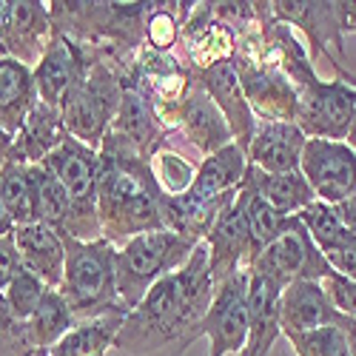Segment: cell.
Here are the masks:
<instances>
[{"label": "cell", "instance_id": "1", "mask_svg": "<svg viewBox=\"0 0 356 356\" xmlns=\"http://www.w3.org/2000/svg\"><path fill=\"white\" fill-rule=\"evenodd\" d=\"M214 293L217 285L211 277L209 245L202 240L183 268L163 277L143 296V302L126 314L114 348L143 356L177 342L180 353H186V348L197 339L202 319L211 311Z\"/></svg>", "mask_w": 356, "mask_h": 356}, {"label": "cell", "instance_id": "2", "mask_svg": "<svg viewBox=\"0 0 356 356\" xmlns=\"http://www.w3.org/2000/svg\"><path fill=\"white\" fill-rule=\"evenodd\" d=\"M66 268L60 291L69 302L77 325L111 314H129L117 291V245L108 240L83 243L74 236H63Z\"/></svg>", "mask_w": 356, "mask_h": 356}, {"label": "cell", "instance_id": "3", "mask_svg": "<svg viewBox=\"0 0 356 356\" xmlns=\"http://www.w3.org/2000/svg\"><path fill=\"white\" fill-rule=\"evenodd\" d=\"M126 86L129 74L114 69L106 57H88V69L60 103L66 134L100 152L126 95Z\"/></svg>", "mask_w": 356, "mask_h": 356}, {"label": "cell", "instance_id": "4", "mask_svg": "<svg viewBox=\"0 0 356 356\" xmlns=\"http://www.w3.org/2000/svg\"><path fill=\"white\" fill-rule=\"evenodd\" d=\"M200 243L180 236L168 228L137 234L123 245H117V291L126 308H137L143 296L163 277L183 268Z\"/></svg>", "mask_w": 356, "mask_h": 356}, {"label": "cell", "instance_id": "5", "mask_svg": "<svg viewBox=\"0 0 356 356\" xmlns=\"http://www.w3.org/2000/svg\"><path fill=\"white\" fill-rule=\"evenodd\" d=\"M296 126L305 137L316 140H348L356 117V88L337 80H311L296 88Z\"/></svg>", "mask_w": 356, "mask_h": 356}, {"label": "cell", "instance_id": "6", "mask_svg": "<svg viewBox=\"0 0 356 356\" xmlns=\"http://www.w3.org/2000/svg\"><path fill=\"white\" fill-rule=\"evenodd\" d=\"M251 271L274 280L280 288H285L296 280L322 282L325 277L334 274V268L328 265V259L322 257L316 243L311 240V234L300 217H296L291 222V228L282 236H277L268 248L259 251V257L251 262Z\"/></svg>", "mask_w": 356, "mask_h": 356}, {"label": "cell", "instance_id": "7", "mask_svg": "<svg viewBox=\"0 0 356 356\" xmlns=\"http://www.w3.org/2000/svg\"><path fill=\"white\" fill-rule=\"evenodd\" d=\"M300 171L305 174L319 202L339 205L356 194V152L345 140L308 137Z\"/></svg>", "mask_w": 356, "mask_h": 356}, {"label": "cell", "instance_id": "8", "mask_svg": "<svg viewBox=\"0 0 356 356\" xmlns=\"http://www.w3.org/2000/svg\"><path fill=\"white\" fill-rule=\"evenodd\" d=\"M248 282L251 271H240L217 288L211 311L197 331V337H209V356L243 353L248 337Z\"/></svg>", "mask_w": 356, "mask_h": 356}, {"label": "cell", "instance_id": "9", "mask_svg": "<svg viewBox=\"0 0 356 356\" xmlns=\"http://www.w3.org/2000/svg\"><path fill=\"white\" fill-rule=\"evenodd\" d=\"M205 245H209L211 277L217 288L234 274L251 271L254 245H251V231H248V217H245V200L240 191H236V197L217 217L214 228L205 236Z\"/></svg>", "mask_w": 356, "mask_h": 356}, {"label": "cell", "instance_id": "10", "mask_svg": "<svg viewBox=\"0 0 356 356\" xmlns=\"http://www.w3.org/2000/svg\"><path fill=\"white\" fill-rule=\"evenodd\" d=\"M271 17L285 26L302 29V35L311 43V60L314 57H328V46L334 43L337 51H342L345 26H342V9L339 0H274L268 3Z\"/></svg>", "mask_w": 356, "mask_h": 356}, {"label": "cell", "instance_id": "11", "mask_svg": "<svg viewBox=\"0 0 356 356\" xmlns=\"http://www.w3.org/2000/svg\"><path fill=\"white\" fill-rule=\"evenodd\" d=\"M191 77L197 80V86L202 88L205 95L214 100V106L222 111L225 123L234 134V143L248 152V145L254 140V131H257V117L245 100V92H243V83H240V72H236V63L228 60V63H217L211 69H200V72H191Z\"/></svg>", "mask_w": 356, "mask_h": 356}, {"label": "cell", "instance_id": "12", "mask_svg": "<svg viewBox=\"0 0 356 356\" xmlns=\"http://www.w3.org/2000/svg\"><path fill=\"white\" fill-rule=\"evenodd\" d=\"M236 72H240V83L254 117H262V123H296L300 95L285 74L245 60L236 63Z\"/></svg>", "mask_w": 356, "mask_h": 356}, {"label": "cell", "instance_id": "13", "mask_svg": "<svg viewBox=\"0 0 356 356\" xmlns=\"http://www.w3.org/2000/svg\"><path fill=\"white\" fill-rule=\"evenodd\" d=\"M86 69H88V54L83 51V46L66 35L54 32L51 43L46 46L43 57L35 66V86H38L40 103L60 108L69 88L80 80Z\"/></svg>", "mask_w": 356, "mask_h": 356}, {"label": "cell", "instance_id": "14", "mask_svg": "<svg viewBox=\"0 0 356 356\" xmlns=\"http://www.w3.org/2000/svg\"><path fill=\"white\" fill-rule=\"evenodd\" d=\"M339 319L342 316L331 305L322 282L296 280L282 288L280 325H282L285 337H302V334H314L319 328H331V325H339Z\"/></svg>", "mask_w": 356, "mask_h": 356}, {"label": "cell", "instance_id": "15", "mask_svg": "<svg viewBox=\"0 0 356 356\" xmlns=\"http://www.w3.org/2000/svg\"><path fill=\"white\" fill-rule=\"evenodd\" d=\"M51 38H54V29H51L49 3H32V0L12 3L6 32H3V40H0L6 57H15V60L26 66L32 63L38 66Z\"/></svg>", "mask_w": 356, "mask_h": 356}, {"label": "cell", "instance_id": "16", "mask_svg": "<svg viewBox=\"0 0 356 356\" xmlns=\"http://www.w3.org/2000/svg\"><path fill=\"white\" fill-rule=\"evenodd\" d=\"M171 117H174L171 123L186 131V137L194 143V148H200L202 157H209V154H214V152H220V148L234 143V134L225 123L222 111L197 86V80L191 86V92L186 95V100L171 111Z\"/></svg>", "mask_w": 356, "mask_h": 356}, {"label": "cell", "instance_id": "17", "mask_svg": "<svg viewBox=\"0 0 356 356\" xmlns=\"http://www.w3.org/2000/svg\"><path fill=\"white\" fill-rule=\"evenodd\" d=\"M308 137L296 123H257L254 140L248 145V163L265 174L300 171L302 148Z\"/></svg>", "mask_w": 356, "mask_h": 356}, {"label": "cell", "instance_id": "18", "mask_svg": "<svg viewBox=\"0 0 356 356\" xmlns=\"http://www.w3.org/2000/svg\"><path fill=\"white\" fill-rule=\"evenodd\" d=\"M108 131L123 137L129 145H134L145 160H152L157 148H163L168 126L160 120V114L154 103L148 100V95H143L137 86H126V95L120 100V108H117V117Z\"/></svg>", "mask_w": 356, "mask_h": 356}, {"label": "cell", "instance_id": "19", "mask_svg": "<svg viewBox=\"0 0 356 356\" xmlns=\"http://www.w3.org/2000/svg\"><path fill=\"white\" fill-rule=\"evenodd\" d=\"M15 248L20 265L40 277L49 288H60L66 268V248L63 236L43 222H26L15 228Z\"/></svg>", "mask_w": 356, "mask_h": 356}, {"label": "cell", "instance_id": "20", "mask_svg": "<svg viewBox=\"0 0 356 356\" xmlns=\"http://www.w3.org/2000/svg\"><path fill=\"white\" fill-rule=\"evenodd\" d=\"M280 296L282 288L251 271V282H248V337H245V348L240 356H268L277 337L282 334L280 325Z\"/></svg>", "mask_w": 356, "mask_h": 356}, {"label": "cell", "instance_id": "21", "mask_svg": "<svg viewBox=\"0 0 356 356\" xmlns=\"http://www.w3.org/2000/svg\"><path fill=\"white\" fill-rule=\"evenodd\" d=\"M38 103L35 69L15 57H0V129L9 137H17Z\"/></svg>", "mask_w": 356, "mask_h": 356}, {"label": "cell", "instance_id": "22", "mask_svg": "<svg viewBox=\"0 0 356 356\" xmlns=\"http://www.w3.org/2000/svg\"><path fill=\"white\" fill-rule=\"evenodd\" d=\"M245 171H248V154L236 143H231V145L220 148V152L202 157V163L197 165V177H194L188 197H194L200 202H214V200L231 197L240 191Z\"/></svg>", "mask_w": 356, "mask_h": 356}, {"label": "cell", "instance_id": "23", "mask_svg": "<svg viewBox=\"0 0 356 356\" xmlns=\"http://www.w3.org/2000/svg\"><path fill=\"white\" fill-rule=\"evenodd\" d=\"M77 325L69 302L57 288H49L38 311L29 322H20V342H23V356L35 353H51V348L60 342L72 328Z\"/></svg>", "mask_w": 356, "mask_h": 356}, {"label": "cell", "instance_id": "24", "mask_svg": "<svg viewBox=\"0 0 356 356\" xmlns=\"http://www.w3.org/2000/svg\"><path fill=\"white\" fill-rule=\"evenodd\" d=\"M66 137L69 134H66V126H63L60 108L38 103L32 117H29L26 126L20 129V134L15 137L9 160L23 163V165H40Z\"/></svg>", "mask_w": 356, "mask_h": 356}, {"label": "cell", "instance_id": "25", "mask_svg": "<svg viewBox=\"0 0 356 356\" xmlns=\"http://www.w3.org/2000/svg\"><path fill=\"white\" fill-rule=\"evenodd\" d=\"M245 183L271 205L282 217H300L311 202H316V194L311 183L305 180L302 171H288V174H265L248 163Z\"/></svg>", "mask_w": 356, "mask_h": 356}, {"label": "cell", "instance_id": "26", "mask_svg": "<svg viewBox=\"0 0 356 356\" xmlns=\"http://www.w3.org/2000/svg\"><path fill=\"white\" fill-rule=\"evenodd\" d=\"M123 319V314H111L92 322H80L51 348L49 356H108Z\"/></svg>", "mask_w": 356, "mask_h": 356}, {"label": "cell", "instance_id": "27", "mask_svg": "<svg viewBox=\"0 0 356 356\" xmlns=\"http://www.w3.org/2000/svg\"><path fill=\"white\" fill-rule=\"evenodd\" d=\"M0 197H3L17 225L38 222V186L32 165L9 160L0 168Z\"/></svg>", "mask_w": 356, "mask_h": 356}, {"label": "cell", "instance_id": "28", "mask_svg": "<svg viewBox=\"0 0 356 356\" xmlns=\"http://www.w3.org/2000/svg\"><path fill=\"white\" fill-rule=\"evenodd\" d=\"M240 194L245 200V217H248V231H251V245H254V259L259 257V251L268 248L277 236H282L291 222L296 217H282L277 209H271L243 177V186H240Z\"/></svg>", "mask_w": 356, "mask_h": 356}, {"label": "cell", "instance_id": "29", "mask_svg": "<svg viewBox=\"0 0 356 356\" xmlns=\"http://www.w3.org/2000/svg\"><path fill=\"white\" fill-rule=\"evenodd\" d=\"M148 165H152L157 188L165 197H183V194L191 191L194 177H197V165L188 163L183 154H177V152H171V148L163 145L152 154Z\"/></svg>", "mask_w": 356, "mask_h": 356}, {"label": "cell", "instance_id": "30", "mask_svg": "<svg viewBox=\"0 0 356 356\" xmlns=\"http://www.w3.org/2000/svg\"><path fill=\"white\" fill-rule=\"evenodd\" d=\"M194 3H180V9H165L160 3H145V20H143V29H145V40L152 46V51H168L177 38L183 32V23L177 15H186Z\"/></svg>", "mask_w": 356, "mask_h": 356}, {"label": "cell", "instance_id": "31", "mask_svg": "<svg viewBox=\"0 0 356 356\" xmlns=\"http://www.w3.org/2000/svg\"><path fill=\"white\" fill-rule=\"evenodd\" d=\"M46 291H49V285L20 265V268L15 271V277H12V282L6 285L3 296H6V302H9L12 316L17 322H29V319H32V314L38 311V305H40Z\"/></svg>", "mask_w": 356, "mask_h": 356}, {"label": "cell", "instance_id": "32", "mask_svg": "<svg viewBox=\"0 0 356 356\" xmlns=\"http://www.w3.org/2000/svg\"><path fill=\"white\" fill-rule=\"evenodd\" d=\"M288 342L293 345L296 356H350V345H348L339 325L319 328V331L302 334V337H288Z\"/></svg>", "mask_w": 356, "mask_h": 356}, {"label": "cell", "instance_id": "33", "mask_svg": "<svg viewBox=\"0 0 356 356\" xmlns=\"http://www.w3.org/2000/svg\"><path fill=\"white\" fill-rule=\"evenodd\" d=\"M322 288L328 293L331 305L337 308L339 316H348V319H356V282L342 277V274H331L322 280Z\"/></svg>", "mask_w": 356, "mask_h": 356}, {"label": "cell", "instance_id": "34", "mask_svg": "<svg viewBox=\"0 0 356 356\" xmlns=\"http://www.w3.org/2000/svg\"><path fill=\"white\" fill-rule=\"evenodd\" d=\"M17 268H20V257L15 248V234L0 236V291H6V285L12 282Z\"/></svg>", "mask_w": 356, "mask_h": 356}, {"label": "cell", "instance_id": "35", "mask_svg": "<svg viewBox=\"0 0 356 356\" xmlns=\"http://www.w3.org/2000/svg\"><path fill=\"white\" fill-rule=\"evenodd\" d=\"M337 211H339V220H342V225H345L350 234H356V194H353L350 200L339 202V205H337Z\"/></svg>", "mask_w": 356, "mask_h": 356}, {"label": "cell", "instance_id": "36", "mask_svg": "<svg viewBox=\"0 0 356 356\" xmlns=\"http://www.w3.org/2000/svg\"><path fill=\"white\" fill-rule=\"evenodd\" d=\"M345 32H356V0H339Z\"/></svg>", "mask_w": 356, "mask_h": 356}, {"label": "cell", "instance_id": "37", "mask_svg": "<svg viewBox=\"0 0 356 356\" xmlns=\"http://www.w3.org/2000/svg\"><path fill=\"white\" fill-rule=\"evenodd\" d=\"M15 228H17V222H15L12 211L6 209L3 197H0V236H12V234H15Z\"/></svg>", "mask_w": 356, "mask_h": 356}, {"label": "cell", "instance_id": "38", "mask_svg": "<svg viewBox=\"0 0 356 356\" xmlns=\"http://www.w3.org/2000/svg\"><path fill=\"white\" fill-rule=\"evenodd\" d=\"M12 145H15V137H9L3 129H0V168H3L12 157Z\"/></svg>", "mask_w": 356, "mask_h": 356}, {"label": "cell", "instance_id": "39", "mask_svg": "<svg viewBox=\"0 0 356 356\" xmlns=\"http://www.w3.org/2000/svg\"><path fill=\"white\" fill-rule=\"evenodd\" d=\"M331 66H334V72H337V77H339L342 83H348L350 88H356V74H353V72H348L339 60H334V57H331Z\"/></svg>", "mask_w": 356, "mask_h": 356}, {"label": "cell", "instance_id": "40", "mask_svg": "<svg viewBox=\"0 0 356 356\" xmlns=\"http://www.w3.org/2000/svg\"><path fill=\"white\" fill-rule=\"evenodd\" d=\"M353 152H356V117H353V123H350V131H348V140H345Z\"/></svg>", "mask_w": 356, "mask_h": 356}, {"label": "cell", "instance_id": "41", "mask_svg": "<svg viewBox=\"0 0 356 356\" xmlns=\"http://www.w3.org/2000/svg\"><path fill=\"white\" fill-rule=\"evenodd\" d=\"M35 356H49V353H35Z\"/></svg>", "mask_w": 356, "mask_h": 356}]
</instances>
